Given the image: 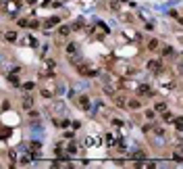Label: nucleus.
I'll list each match as a JSON object with an SVG mask.
<instances>
[{"label": "nucleus", "instance_id": "f257e3e1", "mask_svg": "<svg viewBox=\"0 0 183 169\" xmlns=\"http://www.w3.org/2000/svg\"><path fill=\"white\" fill-rule=\"evenodd\" d=\"M56 92H58V88L52 84V82H46V86H42V88H40V94H42L44 98H52Z\"/></svg>", "mask_w": 183, "mask_h": 169}, {"label": "nucleus", "instance_id": "f03ea898", "mask_svg": "<svg viewBox=\"0 0 183 169\" xmlns=\"http://www.w3.org/2000/svg\"><path fill=\"white\" fill-rule=\"evenodd\" d=\"M135 92H137L140 96H152V94H154V90H152L150 84H140L137 88H135Z\"/></svg>", "mask_w": 183, "mask_h": 169}, {"label": "nucleus", "instance_id": "7ed1b4c3", "mask_svg": "<svg viewBox=\"0 0 183 169\" xmlns=\"http://www.w3.org/2000/svg\"><path fill=\"white\" fill-rule=\"evenodd\" d=\"M148 69L152 71V73H162V71H164V65H162L160 61L152 59V61H148Z\"/></svg>", "mask_w": 183, "mask_h": 169}, {"label": "nucleus", "instance_id": "20e7f679", "mask_svg": "<svg viewBox=\"0 0 183 169\" xmlns=\"http://www.w3.org/2000/svg\"><path fill=\"white\" fill-rule=\"evenodd\" d=\"M40 155H42V144L40 142H31L29 144V157L35 159V157H40Z\"/></svg>", "mask_w": 183, "mask_h": 169}, {"label": "nucleus", "instance_id": "39448f33", "mask_svg": "<svg viewBox=\"0 0 183 169\" xmlns=\"http://www.w3.org/2000/svg\"><path fill=\"white\" fill-rule=\"evenodd\" d=\"M54 69H56V63H54V61H46V63H44V67H42V75H52V73H54Z\"/></svg>", "mask_w": 183, "mask_h": 169}, {"label": "nucleus", "instance_id": "423d86ee", "mask_svg": "<svg viewBox=\"0 0 183 169\" xmlns=\"http://www.w3.org/2000/svg\"><path fill=\"white\" fill-rule=\"evenodd\" d=\"M65 52H67V56H75V54H79V46L75 42H69L65 46Z\"/></svg>", "mask_w": 183, "mask_h": 169}, {"label": "nucleus", "instance_id": "0eeeda50", "mask_svg": "<svg viewBox=\"0 0 183 169\" xmlns=\"http://www.w3.org/2000/svg\"><path fill=\"white\" fill-rule=\"evenodd\" d=\"M77 102H79V106L83 109V111H90V106H92V100H90V96H85V94H81L77 98Z\"/></svg>", "mask_w": 183, "mask_h": 169}, {"label": "nucleus", "instance_id": "6e6552de", "mask_svg": "<svg viewBox=\"0 0 183 169\" xmlns=\"http://www.w3.org/2000/svg\"><path fill=\"white\" fill-rule=\"evenodd\" d=\"M19 7H21V4H19V2H15V0H8V2H4V11H7V13H17V11H19Z\"/></svg>", "mask_w": 183, "mask_h": 169}, {"label": "nucleus", "instance_id": "1a4fd4ad", "mask_svg": "<svg viewBox=\"0 0 183 169\" xmlns=\"http://www.w3.org/2000/svg\"><path fill=\"white\" fill-rule=\"evenodd\" d=\"M83 144H85V146H100V144H102V138H96V136H87Z\"/></svg>", "mask_w": 183, "mask_h": 169}, {"label": "nucleus", "instance_id": "9d476101", "mask_svg": "<svg viewBox=\"0 0 183 169\" xmlns=\"http://www.w3.org/2000/svg\"><path fill=\"white\" fill-rule=\"evenodd\" d=\"M21 44H25V46H31V48H35L38 46V38L35 35H25L21 40Z\"/></svg>", "mask_w": 183, "mask_h": 169}, {"label": "nucleus", "instance_id": "9b49d317", "mask_svg": "<svg viewBox=\"0 0 183 169\" xmlns=\"http://www.w3.org/2000/svg\"><path fill=\"white\" fill-rule=\"evenodd\" d=\"M58 23H60V19H58V17H50L48 21H46V25H44V27L50 29V27H54V25H58Z\"/></svg>", "mask_w": 183, "mask_h": 169}, {"label": "nucleus", "instance_id": "f8f14e48", "mask_svg": "<svg viewBox=\"0 0 183 169\" xmlns=\"http://www.w3.org/2000/svg\"><path fill=\"white\" fill-rule=\"evenodd\" d=\"M117 140H119V136H117V134H108V136H106V144H108V146H114Z\"/></svg>", "mask_w": 183, "mask_h": 169}, {"label": "nucleus", "instance_id": "ddd939ff", "mask_svg": "<svg viewBox=\"0 0 183 169\" xmlns=\"http://www.w3.org/2000/svg\"><path fill=\"white\" fill-rule=\"evenodd\" d=\"M125 105L129 106V109H140V106H141V102H140V100H133V98H131V100H127Z\"/></svg>", "mask_w": 183, "mask_h": 169}, {"label": "nucleus", "instance_id": "4468645a", "mask_svg": "<svg viewBox=\"0 0 183 169\" xmlns=\"http://www.w3.org/2000/svg\"><path fill=\"white\" fill-rule=\"evenodd\" d=\"M154 111L156 113H164V111H167V102H156V105H154Z\"/></svg>", "mask_w": 183, "mask_h": 169}, {"label": "nucleus", "instance_id": "2eb2a0df", "mask_svg": "<svg viewBox=\"0 0 183 169\" xmlns=\"http://www.w3.org/2000/svg\"><path fill=\"white\" fill-rule=\"evenodd\" d=\"M173 123H175V129L181 134V129H183V121H181V117H177V119H171Z\"/></svg>", "mask_w": 183, "mask_h": 169}, {"label": "nucleus", "instance_id": "dca6fc26", "mask_svg": "<svg viewBox=\"0 0 183 169\" xmlns=\"http://www.w3.org/2000/svg\"><path fill=\"white\" fill-rule=\"evenodd\" d=\"M65 153H67V155H71V157H73V155H75V153H77V144H73V142H71L69 146H67V150H65Z\"/></svg>", "mask_w": 183, "mask_h": 169}, {"label": "nucleus", "instance_id": "f3484780", "mask_svg": "<svg viewBox=\"0 0 183 169\" xmlns=\"http://www.w3.org/2000/svg\"><path fill=\"white\" fill-rule=\"evenodd\" d=\"M23 106H25V109H31V106H33V98H31V96H25V98H23Z\"/></svg>", "mask_w": 183, "mask_h": 169}, {"label": "nucleus", "instance_id": "a211bd4d", "mask_svg": "<svg viewBox=\"0 0 183 169\" xmlns=\"http://www.w3.org/2000/svg\"><path fill=\"white\" fill-rule=\"evenodd\" d=\"M71 29H73L71 25H63V27L58 29V34H60V35H69V34H71Z\"/></svg>", "mask_w": 183, "mask_h": 169}, {"label": "nucleus", "instance_id": "6ab92c4d", "mask_svg": "<svg viewBox=\"0 0 183 169\" xmlns=\"http://www.w3.org/2000/svg\"><path fill=\"white\" fill-rule=\"evenodd\" d=\"M162 54H164V56H173V54H175V50L171 48V46H164V48H162Z\"/></svg>", "mask_w": 183, "mask_h": 169}, {"label": "nucleus", "instance_id": "aec40b11", "mask_svg": "<svg viewBox=\"0 0 183 169\" xmlns=\"http://www.w3.org/2000/svg\"><path fill=\"white\" fill-rule=\"evenodd\" d=\"M4 38H7L8 42H15V40H17V34H15V31H7V34H4Z\"/></svg>", "mask_w": 183, "mask_h": 169}, {"label": "nucleus", "instance_id": "412c9836", "mask_svg": "<svg viewBox=\"0 0 183 169\" xmlns=\"http://www.w3.org/2000/svg\"><path fill=\"white\" fill-rule=\"evenodd\" d=\"M146 119H150V121H154V119H156V111H154V109L146 111Z\"/></svg>", "mask_w": 183, "mask_h": 169}, {"label": "nucleus", "instance_id": "4be33fe9", "mask_svg": "<svg viewBox=\"0 0 183 169\" xmlns=\"http://www.w3.org/2000/svg\"><path fill=\"white\" fill-rule=\"evenodd\" d=\"M148 50H158V40H150L148 42Z\"/></svg>", "mask_w": 183, "mask_h": 169}, {"label": "nucleus", "instance_id": "5701e85b", "mask_svg": "<svg viewBox=\"0 0 183 169\" xmlns=\"http://www.w3.org/2000/svg\"><path fill=\"white\" fill-rule=\"evenodd\" d=\"M127 100L123 98V96H114V105H119V106H125Z\"/></svg>", "mask_w": 183, "mask_h": 169}, {"label": "nucleus", "instance_id": "b1692460", "mask_svg": "<svg viewBox=\"0 0 183 169\" xmlns=\"http://www.w3.org/2000/svg\"><path fill=\"white\" fill-rule=\"evenodd\" d=\"M8 82H11L13 86H19V77H17L15 73H13V75H8Z\"/></svg>", "mask_w": 183, "mask_h": 169}, {"label": "nucleus", "instance_id": "393cba45", "mask_svg": "<svg viewBox=\"0 0 183 169\" xmlns=\"http://www.w3.org/2000/svg\"><path fill=\"white\" fill-rule=\"evenodd\" d=\"M23 88H25V90H33L35 84H33V82H27V84H23Z\"/></svg>", "mask_w": 183, "mask_h": 169}, {"label": "nucleus", "instance_id": "a878e982", "mask_svg": "<svg viewBox=\"0 0 183 169\" xmlns=\"http://www.w3.org/2000/svg\"><path fill=\"white\" fill-rule=\"evenodd\" d=\"M113 125H117V127H123V121H121V119H113Z\"/></svg>", "mask_w": 183, "mask_h": 169}, {"label": "nucleus", "instance_id": "bb28decb", "mask_svg": "<svg viewBox=\"0 0 183 169\" xmlns=\"http://www.w3.org/2000/svg\"><path fill=\"white\" fill-rule=\"evenodd\" d=\"M73 136H75V134H73V132H69V129H67V132H65V138H67V140H71V138H73Z\"/></svg>", "mask_w": 183, "mask_h": 169}, {"label": "nucleus", "instance_id": "cd10ccee", "mask_svg": "<svg viewBox=\"0 0 183 169\" xmlns=\"http://www.w3.org/2000/svg\"><path fill=\"white\" fill-rule=\"evenodd\" d=\"M25 2H27V4H33V2H35V0H25Z\"/></svg>", "mask_w": 183, "mask_h": 169}]
</instances>
